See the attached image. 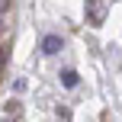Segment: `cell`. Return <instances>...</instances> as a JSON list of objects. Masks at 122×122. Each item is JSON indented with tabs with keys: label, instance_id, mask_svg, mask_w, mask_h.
Here are the masks:
<instances>
[{
	"label": "cell",
	"instance_id": "8992f818",
	"mask_svg": "<svg viewBox=\"0 0 122 122\" xmlns=\"http://www.w3.org/2000/svg\"><path fill=\"white\" fill-rule=\"evenodd\" d=\"M3 67H6V48L0 45V71H3Z\"/></svg>",
	"mask_w": 122,
	"mask_h": 122
},
{
	"label": "cell",
	"instance_id": "6da1fadb",
	"mask_svg": "<svg viewBox=\"0 0 122 122\" xmlns=\"http://www.w3.org/2000/svg\"><path fill=\"white\" fill-rule=\"evenodd\" d=\"M84 16H87V26H103L106 0H84Z\"/></svg>",
	"mask_w": 122,
	"mask_h": 122
},
{
	"label": "cell",
	"instance_id": "277c9868",
	"mask_svg": "<svg viewBox=\"0 0 122 122\" xmlns=\"http://www.w3.org/2000/svg\"><path fill=\"white\" fill-rule=\"evenodd\" d=\"M55 116H58V122H71V109H67V106H58Z\"/></svg>",
	"mask_w": 122,
	"mask_h": 122
},
{
	"label": "cell",
	"instance_id": "52a82bcc",
	"mask_svg": "<svg viewBox=\"0 0 122 122\" xmlns=\"http://www.w3.org/2000/svg\"><path fill=\"white\" fill-rule=\"evenodd\" d=\"M6 32V16H0V36Z\"/></svg>",
	"mask_w": 122,
	"mask_h": 122
},
{
	"label": "cell",
	"instance_id": "3957f363",
	"mask_svg": "<svg viewBox=\"0 0 122 122\" xmlns=\"http://www.w3.org/2000/svg\"><path fill=\"white\" fill-rule=\"evenodd\" d=\"M61 84H64L67 90H74V87L80 84V77H77V71H71V67H64V71H61Z\"/></svg>",
	"mask_w": 122,
	"mask_h": 122
},
{
	"label": "cell",
	"instance_id": "5b68a950",
	"mask_svg": "<svg viewBox=\"0 0 122 122\" xmlns=\"http://www.w3.org/2000/svg\"><path fill=\"white\" fill-rule=\"evenodd\" d=\"M10 13V0H0V16H6Z\"/></svg>",
	"mask_w": 122,
	"mask_h": 122
},
{
	"label": "cell",
	"instance_id": "7a4b0ae2",
	"mask_svg": "<svg viewBox=\"0 0 122 122\" xmlns=\"http://www.w3.org/2000/svg\"><path fill=\"white\" fill-rule=\"evenodd\" d=\"M61 51V36H45L42 39V55H58Z\"/></svg>",
	"mask_w": 122,
	"mask_h": 122
}]
</instances>
